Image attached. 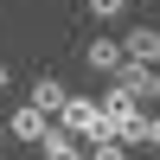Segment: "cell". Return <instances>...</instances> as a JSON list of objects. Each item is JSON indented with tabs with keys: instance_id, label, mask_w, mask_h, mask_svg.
Wrapping results in <instances>:
<instances>
[{
	"instance_id": "cell-1",
	"label": "cell",
	"mask_w": 160,
	"mask_h": 160,
	"mask_svg": "<svg viewBox=\"0 0 160 160\" xmlns=\"http://www.w3.org/2000/svg\"><path fill=\"white\" fill-rule=\"evenodd\" d=\"M102 135L122 141V148H148V115L135 109V96H122V90L102 96Z\"/></svg>"
},
{
	"instance_id": "cell-2",
	"label": "cell",
	"mask_w": 160,
	"mask_h": 160,
	"mask_svg": "<svg viewBox=\"0 0 160 160\" xmlns=\"http://www.w3.org/2000/svg\"><path fill=\"white\" fill-rule=\"evenodd\" d=\"M58 128L77 135V141H96V135H102V96H71V102L58 109Z\"/></svg>"
},
{
	"instance_id": "cell-3",
	"label": "cell",
	"mask_w": 160,
	"mask_h": 160,
	"mask_svg": "<svg viewBox=\"0 0 160 160\" xmlns=\"http://www.w3.org/2000/svg\"><path fill=\"white\" fill-rule=\"evenodd\" d=\"M7 135H13V141H32V148H38V141L51 135V115L38 109V102H19V109L7 115Z\"/></svg>"
},
{
	"instance_id": "cell-4",
	"label": "cell",
	"mask_w": 160,
	"mask_h": 160,
	"mask_svg": "<svg viewBox=\"0 0 160 160\" xmlns=\"http://www.w3.org/2000/svg\"><path fill=\"white\" fill-rule=\"evenodd\" d=\"M115 90H122V96H135V102H148V96H154V64L122 58V71H115Z\"/></svg>"
},
{
	"instance_id": "cell-5",
	"label": "cell",
	"mask_w": 160,
	"mask_h": 160,
	"mask_svg": "<svg viewBox=\"0 0 160 160\" xmlns=\"http://www.w3.org/2000/svg\"><path fill=\"white\" fill-rule=\"evenodd\" d=\"M122 58H135V64H160V26H128Z\"/></svg>"
},
{
	"instance_id": "cell-6",
	"label": "cell",
	"mask_w": 160,
	"mask_h": 160,
	"mask_svg": "<svg viewBox=\"0 0 160 160\" xmlns=\"http://www.w3.org/2000/svg\"><path fill=\"white\" fill-rule=\"evenodd\" d=\"M83 64L96 77H115V71H122V38H90V45H83Z\"/></svg>"
},
{
	"instance_id": "cell-7",
	"label": "cell",
	"mask_w": 160,
	"mask_h": 160,
	"mask_svg": "<svg viewBox=\"0 0 160 160\" xmlns=\"http://www.w3.org/2000/svg\"><path fill=\"white\" fill-rule=\"evenodd\" d=\"M26 102H38V109H45V115H58L64 102H71V90H64L58 77H32V90H26Z\"/></svg>"
},
{
	"instance_id": "cell-8",
	"label": "cell",
	"mask_w": 160,
	"mask_h": 160,
	"mask_svg": "<svg viewBox=\"0 0 160 160\" xmlns=\"http://www.w3.org/2000/svg\"><path fill=\"white\" fill-rule=\"evenodd\" d=\"M38 154H45V160H83V141L64 135V128H51V135L38 141Z\"/></svg>"
},
{
	"instance_id": "cell-9",
	"label": "cell",
	"mask_w": 160,
	"mask_h": 160,
	"mask_svg": "<svg viewBox=\"0 0 160 160\" xmlns=\"http://www.w3.org/2000/svg\"><path fill=\"white\" fill-rule=\"evenodd\" d=\"M83 160H128V148L109 141V135H96V141H83Z\"/></svg>"
},
{
	"instance_id": "cell-10",
	"label": "cell",
	"mask_w": 160,
	"mask_h": 160,
	"mask_svg": "<svg viewBox=\"0 0 160 160\" xmlns=\"http://www.w3.org/2000/svg\"><path fill=\"white\" fill-rule=\"evenodd\" d=\"M83 7L96 13V19H122V13H128V0H83Z\"/></svg>"
},
{
	"instance_id": "cell-11",
	"label": "cell",
	"mask_w": 160,
	"mask_h": 160,
	"mask_svg": "<svg viewBox=\"0 0 160 160\" xmlns=\"http://www.w3.org/2000/svg\"><path fill=\"white\" fill-rule=\"evenodd\" d=\"M148 148H160V115H148Z\"/></svg>"
},
{
	"instance_id": "cell-12",
	"label": "cell",
	"mask_w": 160,
	"mask_h": 160,
	"mask_svg": "<svg viewBox=\"0 0 160 160\" xmlns=\"http://www.w3.org/2000/svg\"><path fill=\"white\" fill-rule=\"evenodd\" d=\"M154 102H160V64H154Z\"/></svg>"
},
{
	"instance_id": "cell-13",
	"label": "cell",
	"mask_w": 160,
	"mask_h": 160,
	"mask_svg": "<svg viewBox=\"0 0 160 160\" xmlns=\"http://www.w3.org/2000/svg\"><path fill=\"white\" fill-rule=\"evenodd\" d=\"M0 90H7V58H0Z\"/></svg>"
},
{
	"instance_id": "cell-14",
	"label": "cell",
	"mask_w": 160,
	"mask_h": 160,
	"mask_svg": "<svg viewBox=\"0 0 160 160\" xmlns=\"http://www.w3.org/2000/svg\"><path fill=\"white\" fill-rule=\"evenodd\" d=\"M0 141H7V122H0Z\"/></svg>"
}]
</instances>
